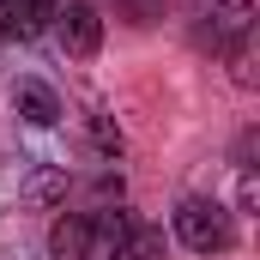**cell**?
<instances>
[{"instance_id":"8992f818","label":"cell","mask_w":260,"mask_h":260,"mask_svg":"<svg viewBox=\"0 0 260 260\" xmlns=\"http://www.w3.org/2000/svg\"><path fill=\"white\" fill-rule=\"evenodd\" d=\"M115 260H164V230H139L133 224V236L115 248Z\"/></svg>"},{"instance_id":"9c48e42d","label":"cell","mask_w":260,"mask_h":260,"mask_svg":"<svg viewBox=\"0 0 260 260\" xmlns=\"http://www.w3.org/2000/svg\"><path fill=\"white\" fill-rule=\"evenodd\" d=\"M121 6H127V12L139 18V24H151V18L164 12V0H121Z\"/></svg>"},{"instance_id":"3957f363","label":"cell","mask_w":260,"mask_h":260,"mask_svg":"<svg viewBox=\"0 0 260 260\" xmlns=\"http://www.w3.org/2000/svg\"><path fill=\"white\" fill-rule=\"evenodd\" d=\"M55 30H61V49L73 61H91V55L103 49V18H97V6H85V0H67L61 12H55Z\"/></svg>"},{"instance_id":"5b68a950","label":"cell","mask_w":260,"mask_h":260,"mask_svg":"<svg viewBox=\"0 0 260 260\" xmlns=\"http://www.w3.org/2000/svg\"><path fill=\"white\" fill-rule=\"evenodd\" d=\"M18 115H24L30 127H55V121H61V103H55V91H49V85L24 79V85H18Z\"/></svg>"},{"instance_id":"7a4b0ae2","label":"cell","mask_w":260,"mask_h":260,"mask_svg":"<svg viewBox=\"0 0 260 260\" xmlns=\"http://www.w3.org/2000/svg\"><path fill=\"white\" fill-rule=\"evenodd\" d=\"M176 236H182V248H194V254H224L230 242H236V218L218 206V200H182L176 206Z\"/></svg>"},{"instance_id":"30bf717a","label":"cell","mask_w":260,"mask_h":260,"mask_svg":"<svg viewBox=\"0 0 260 260\" xmlns=\"http://www.w3.org/2000/svg\"><path fill=\"white\" fill-rule=\"evenodd\" d=\"M0 37H6V0H0Z\"/></svg>"},{"instance_id":"6da1fadb","label":"cell","mask_w":260,"mask_h":260,"mask_svg":"<svg viewBox=\"0 0 260 260\" xmlns=\"http://www.w3.org/2000/svg\"><path fill=\"white\" fill-rule=\"evenodd\" d=\"M133 236V218L121 206H97V212H67L49 230V254L55 260H115V248Z\"/></svg>"},{"instance_id":"ba28073f","label":"cell","mask_w":260,"mask_h":260,"mask_svg":"<svg viewBox=\"0 0 260 260\" xmlns=\"http://www.w3.org/2000/svg\"><path fill=\"white\" fill-rule=\"evenodd\" d=\"M61 188H67V176H37V182H30V200H37V206H49Z\"/></svg>"},{"instance_id":"277c9868","label":"cell","mask_w":260,"mask_h":260,"mask_svg":"<svg viewBox=\"0 0 260 260\" xmlns=\"http://www.w3.org/2000/svg\"><path fill=\"white\" fill-rule=\"evenodd\" d=\"M55 12H61V0H6V37L30 43L55 24Z\"/></svg>"},{"instance_id":"52a82bcc","label":"cell","mask_w":260,"mask_h":260,"mask_svg":"<svg viewBox=\"0 0 260 260\" xmlns=\"http://www.w3.org/2000/svg\"><path fill=\"white\" fill-rule=\"evenodd\" d=\"M91 139H97V151H103V157H121V127H115L103 109L91 115Z\"/></svg>"}]
</instances>
